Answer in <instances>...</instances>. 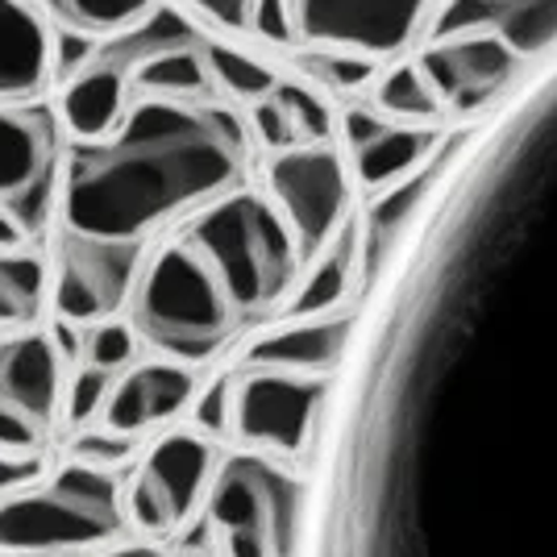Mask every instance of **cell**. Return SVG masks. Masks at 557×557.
<instances>
[{
    "mask_svg": "<svg viewBox=\"0 0 557 557\" xmlns=\"http://www.w3.org/2000/svg\"><path fill=\"white\" fill-rule=\"evenodd\" d=\"M429 212L337 404L308 557H557V59Z\"/></svg>",
    "mask_w": 557,
    "mask_h": 557,
    "instance_id": "cell-1",
    "label": "cell"
},
{
    "mask_svg": "<svg viewBox=\"0 0 557 557\" xmlns=\"http://www.w3.org/2000/svg\"><path fill=\"white\" fill-rule=\"evenodd\" d=\"M250 134L221 100H134L113 134L71 141L63 154V230L104 242H146L159 225L205 212L237 191Z\"/></svg>",
    "mask_w": 557,
    "mask_h": 557,
    "instance_id": "cell-2",
    "label": "cell"
},
{
    "mask_svg": "<svg viewBox=\"0 0 557 557\" xmlns=\"http://www.w3.org/2000/svg\"><path fill=\"white\" fill-rule=\"evenodd\" d=\"M129 325L146 346L159 349V358L196 367L230 346L246 325V312L233 304L209 258L180 233L141 267Z\"/></svg>",
    "mask_w": 557,
    "mask_h": 557,
    "instance_id": "cell-3",
    "label": "cell"
},
{
    "mask_svg": "<svg viewBox=\"0 0 557 557\" xmlns=\"http://www.w3.org/2000/svg\"><path fill=\"white\" fill-rule=\"evenodd\" d=\"M116 541H129V516L113 470L67 458L42 483L0 499V557H88Z\"/></svg>",
    "mask_w": 557,
    "mask_h": 557,
    "instance_id": "cell-4",
    "label": "cell"
},
{
    "mask_svg": "<svg viewBox=\"0 0 557 557\" xmlns=\"http://www.w3.org/2000/svg\"><path fill=\"white\" fill-rule=\"evenodd\" d=\"M184 237L212 262V271L225 278L233 304L250 317H262L283 304L300 271V242L275 209V200L258 191H230L200 212Z\"/></svg>",
    "mask_w": 557,
    "mask_h": 557,
    "instance_id": "cell-5",
    "label": "cell"
},
{
    "mask_svg": "<svg viewBox=\"0 0 557 557\" xmlns=\"http://www.w3.org/2000/svg\"><path fill=\"white\" fill-rule=\"evenodd\" d=\"M200 42L205 34L175 4H154L138 25L92 42L88 59L67 75L63 100H59V121L71 141H96L113 134L121 116L129 113V92L138 84L141 67L159 54L200 47Z\"/></svg>",
    "mask_w": 557,
    "mask_h": 557,
    "instance_id": "cell-6",
    "label": "cell"
},
{
    "mask_svg": "<svg viewBox=\"0 0 557 557\" xmlns=\"http://www.w3.org/2000/svg\"><path fill=\"white\" fill-rule=\"evenodd\" d=\"M300 504V479L278 458L255 449L225 454L205 508L216 557H292Z\"/></svg>",
    "mask_w": 557,
    "mask_h": 557,
    "instance_id": "cell-7",
    "label": "cell"
},
{
    "mask_svg": "<svg viewBox=\"0 0 557 557\" xmlns=\"http://www.w3.org/2000/svg\"><path fill=\"white\" fill-rule=\"evenodd\" d=\"M216 442L196 429H166L138 458L125 483L129 533L141 541H163L184 533L196 516H205L216 479Z\"/></svg>",
    "mask_w": 557,
    "mask_h": 557,
    "instance_id": "cell-8",
    "label": "cell"
},
{
    "mask_svg": "<svg viewBox=\"0 0 557 557\" xmlns=\"http://www.w3.org/2000/svg\"><path fill=\"white\" fill-rule=\"evenodd\" d=\"M63 154V121L50 104H0V212L25 237H38L50 225Z\"/></svg>",
    "mask_w": 557,
    "mask_h": 557,
    "instance_id": "cell-9",
    "label": "cell"
},
{
    "mask_svg": "<svg viewBox=\"0 0 557 557\" xmlns=\"http://www.w3.org/2000/svg\"><path fill=\"white\" fill-rule=\"evenodd\" d=\"M141 242H104L59 233V250L50 262V308L71 325H104L134 300L141 267Z\"/></svg>",
    "mask_w": 557,
    "mask_h": 557,
    "instance_id": "cell-10",
    "label": "cell"
},
{
    "mask_svg": "<svg viewBox=\"0 0 557 557\" xmlns=\"http://www.w3.org/2000/svg\"><path fill=\"white\" fill-rule=\"evenodd\" d=\"M329 379L283 371L233 374V433L267 458H304L325 412Z\"/></svg>",
    "mask_w": 557,
    "mask_h": 557,
    "instance_id": "cell-11",
    "label": "cell"
},
{
    "mask_svg": "<svg viewBox=\"0 0 557 557\" xmlns=\"http://www.w3.org/2000/svg\"><path fill=\"white\" fill-rule=\"evenodd\" d=\"M267 187L275 209L300 242L304 258H321L346 230L349 180L333 146H292L267 166Z\"/></svg>",
    "mask_w": 557,
    "mask_h": 557,
    "instance_id": "cell-12",
    "label": "cell"
},
{
    "mask_svg": "<svg viewBox=\"0 0 557 557\" xmlns=\"http://www.w3.org/2000/svg\"><path fill=\"white\" fill-rule=\"evenodd\" d=\"M429 4L433 0H287V13L304 47L383 59L417 38Z\"/></svg>",
    "mask_w": 557,
    "mask_h": 557,
    "instance_id": "cell-13",
    "label": "cell"
},
{
    "mask_svg": "<svg viewBox=\"0 0 557 557\" xmlns=\"http://www.w3.org/2000/svg\"><path fill=\"white\" fill-rule=\"evenodd\" d=\"M417 63L433 92L442 96V104L454 113H474L508 88L524 59L491 34H462L449 42H429Z\"/></svg>",
    "mask_w": 557,
    "mask_h": 557,
    "instance_id": "cell-14",
    "label": "cell"
},
{
    "mask_svg": "<svg viewBox=\"0 0 557 557\" xmlns=\"http://www.w3.org/2000/svg\"><path fill=\"white\" fill-rule=\"evenodd\" d=\"M196 395H200V379L191 367L171 362V358H146L113 383V395L100 420L109 433L146 442L150 433L171 429L184 412H191Z\"/></svg>",
    "mask_w": 557,
    "mask_h": 557,
    "instance_id": "cell-15",
    "label": "cell"
},
{
    "mask_svg": "<svg viewBox=\"0 0 557 557\" xmlns=\"http://www.w3.org/2000/svg\"><path fill=\"white\" fill-rule=\"evenodd\" d=\"M491 34L520 59L557 50V0H445L429 25L433 42Z\"/></svg>",
    "mask_w": 557,
    "mask_h": 557,
    "instance_id": "cell-16",
    "label": "cell"
},
{
    "mask_svg": "<svg viewBox=\"0 0 557 557\" xmlns=\"http://www.w3.org/2000/svg\"><path fill=\"white\" fill-rule=\"evenodd\" d=\"M63 354L54 346L50 333L25 329L0 342V399L22 408L25 417L54 424L63 417V395H67V374H63Z\"/></svg>",
    "mask_w": 557,
    "mask_h": 557,
    "instance_id": "cell-17",
    "label": "cell"
},
{
    "mask_svg": "<svg viewBox=\"0 0 557 557\" xmlns=\"http://www.w3.org/2000/svg\"><path fill=\"white\" fill-rule=\"evenodd\" d=\"M354 337V317L333 312L317 321H292V325L262 333L258 342L242 354V371H283V374H308V379H329L342 367Z\"/></svg>",
    "mask_w": 557,
    "mask_h": 557,
    "instance_id": "cell-18",
    "label": "cell"
},
{
    "mask_svg": "<svg viewBox=\"0 0 557 557\" xmlns=\"http://www.w3.org/2000/svg\"><path fill=\"white\" fill-rule=\"evenodd\" d=\"M54 71V38L34 0H0V104H29Z\"/></svg>",
    "mask_w": 557,
    "mask_h": 557,
    "instance_id": "cell-19",
    "label": "cell"
},
{
    "mask_svg": "<svg viewBox=\"0 0 557 557\" xmlns=\"http://www.w3.org/2000/svg\"><path fill=\"white\" fill-rule=\"evenodd\" d=\"M445 159H449V146H445V154H437L433 163H424L417 175L392 184L371 205L367 225H362V242H358V278H362L367 287L379 278L383 262L392 255V246L399 242V233L408 230V221L420 212V205L433 196V187H437V180H442V171H445Z\"/></svg>",
    "mask_w": 557,
    "mask_h": 557,
    "instance_id": "cell-20",
    "label": "cell"
},
{
    "mask_svg": "<svg viewBox=\"0 0 557 557\" xmlns=\"http://www.w3.org/2000/svg\"><path fill=\"white\" fill-rule=\"evenodd\" d=\"M354 262H358V233H354V225H346L342 237H337L325 255L312 262V271L300 278L296 296L283 304V317H287V321H317V317H333L349 296Z\"/></svg>",
    "mask_w": 557,
    "mask_h": 557,
    "instance_id": "cell-21",
    "label": "cell"
},
{
    "mask_svg": "<svg viewBox=\"0 0 557 557\" xmlns=\"http://www.w3.org/2000/svg\"><path fill=\"white\" fill-rule=\"evenodd\" d=\"M437 129H417V125H392L379 141L354 154V171L362 187H387L417 175L424 163H433Z\"/></svg>",
    "mask_w": 557,
    "mask_h": 557,
    "instance_id": "cell-22",
    "label": "cell"
},
{
    "mask_svg": "<svg viewBox=\"0 0 557 557\" xmlns=\"http://www.w3.org/2000/svg\"><path fill=\"white\" fill-rule=\"evenodd\" d=\"M50 267L34 250H0V329H29L47 304Z\"/></svg>",
    "mask_w": 557,
    "mask_h": 557,
    "instance_id": "cell-23",
    "label": "cell"
},
{
    "mask_svg": "<svg viewBox=\"0 0 557 557\" xmlns=\"http://www.w3.org/2000/svg\"><path fill=\"white\" fill-rule=\"evenodd\" d=\"M54 25H63L71 38H113L121 29L138 25L159 0H34Z\"/></svg>",
    "mask_w": 557,
    "mask_h": 557,
    "instance_id": "cell-24",
    "label": "cell"
},
{
    "mask_svg": "<svg viewBox=\"0 0 557 557\" xmlns=\"http://www.w3.org/2000/svg\"><path fill=\"white\" fill-rule=\"evenodd\" d=\"M212 88V75L205 67V54L200 47L187 50H171V54H159L141 67L138 84H134V100H146V96H163V100H205Z\"/></svg>",
    "mask_w": 557,
    "mask_h": 557,
    "instance_id": "cell-25",
    "label": "cell"
},
{
    "mask_svg": "<svg viewBox=\"0 0 557 557\" xmlns=\"http://www.w3.org/2000/svg\"><path fill=\"white\" fill-rule=\"evenodd\" d=\"M200 54H205V67H209L212 79H216L225 92L237 96V100H250V104L271 100L275 88L283 84L267 63H258L255 54H242V50L225 47V42L205 38V42H200Z\"/></svg>",
    "mask_w": 557,
    "mask_h": 557,
    "instance_id": "cell-26",
    "label": "cell"
},
{
    "mask_svg": "<svg viewBox=\"0 0 557 557\" xmlns=\"http://www.w3.org/2000/svg\"><path fill=\"white\" fill-rule=\"evenodd\" d=\"M374 100H379L383 113L399 116V121H433L445 109L442 96L433 92V84L424 79L420 63H399V67L387 71L374 88Z\"/></svg>",
    "mask_w": 557,
    "mask_h": 557,
    "instance_id": "cell-27",
    "label": "cell"
},
{
    "mask_svg": "<svg viewBox=\"0 0 557 557\" xmlns=\"http://www.w3.org/2000/svg\"><path fill=\"white\" fill-rule=\"evenodd\" d=\"M275 100L283 104V113L292 116V125H296L300 141H308V146H325L329 134H333V113H329V104L321 100V96L312 92V88H304V84H278Z\"/></svg>",
    "mask_w": 557,
    "mask_h": 557,
    "instance_id": "cell-28",
    "label": "cell"
},
{
    "mask_svg": "<svg viewBox=\"0 0 557 557\" xmlns=\"http://www.w3.org/2000/svg\"><path fill=\"white\" fill-rule=\"evenodd\" d=\"M138 333L125 321H104V325H92V333L84 337V367H96L104 374L125 371L138 354Z\"/></svg>",
    "mask_w": 557,
    "mask_h": 557,
    "instance_id": "cell-29",
    "label": "cell"
},
{
    "mask_svg": "<svg viewBox=\"0 0 557 557\" xmlns=\"http://www.w3.org/2000/svg\"><path fill=\"white\" fill-rule=\"evenodd\" d=\"M300 67L321 79L337 92H358L374 79V59H362V54H337V50H312L304 54Z\"/></svg>",
    "mask_w": 557,
    "mask_h": 557,
    "instance_id": "cell-30",
    "label": "cell"
},
{
    "mask_svg": "<svg viewBox=\"0 0 557 557\" xmlns=\"http://www.w3.org/2000/svg\"><path fill=\"white\" fill-rule=\"evenodd\" d=\"M113 395V374L96 371V367H79L67 379V395H63V420L84 429L88 420L104 417V404Z\"/></svg>",
    "mask_w": 557,
    "mask_h": 557,
    "instance_id": "cell-31",
    "label": "cell"
},
{
    "mask_svg": "<svg viewBox=\"0 0 557 557\" xmlns=\"http://www.w3.org/2000/svg\"><path fill=\"white\" fill-rule=\"evenodd\" d=\"M138 449H141V442L121 437V433H109L104 424H100V429H84V433L67 445L71 462L96 466V470H113V474H116V466L134 462Z\"/></svg>",
    "mask_w": 557,
    "mask_h": 557,
    "instance_id": "cell-32",
    "label": "cell"
},
{
    "mask_svg": "<svg viewBox=\"0 0 557 557\" xmlns=\"http://www.w3.org/2000/svg\"><path fill=\"white\" fill-rule=\"evenodd\" d=\"M191 424L209 442H221L233 433V374H216L209 387H200L191 404Z\"/></svg>",
    "mask_w": 557,
    "mask_h": 557,
    "instance_id": "cell-33",
    "label": "cell"
},
{
    "mask_svg": "<svg viewBox=\"0 0 557 557\" xmlns=\"http://www.w3.org/2000/svg\"><path fill=\"white\" fill-rule=\"evenodd\" d=\"M50 429L38 424L34 417H25L22 408L4 404L0 399V454H22V458H34V454H47Z\"/></svg>",
    "mask_w": 557,
    "mask_h": 557,
    "instance_id": "cell-34",
    "label": "cell"
},
{
    "mask_svg": "<svg viewBox=\"0 0 557 557\" xmlns=\"http://www.w3.org/2000/svg\"><path fill=\"white\" fill-rule=\"evenodd\" d=\"M250 121H255V134H258V141H262V146L292 150V146L300 141L296 125H292V116L283 113V104H278L275 96H271V100H258L255 113H250Z\"/></svg>",
    "mask_w": 557,
    "mask_h": 557,
    "instance_id": "cell-35",
    "label": "cell"
},
{
    "mask_svg": "<svg viewBox=\"0 0 557 557\" xmlns=\"http://www.w3.org/2000/svg\"><path fill=\"white\" fill-rule=\"evenodd\" d=\"M50 474L47 454H34V458H22V454H0V499L17 495V491L42 483Z\"/></svg>",
    "mask_w": 557,
    "mask_h": 557,
    "instance_id": "cell-36",
    "label": "cell"
},
{
    "mask_svg": "<svg viewBox=\"0 0 557 557\" xmlns=\"http://www.w3.org/2000/svg\"><path fill=\"white\" fill-rule=\"evenodd\" d=\"M184 9L200 13L205 22L221 25V29H246L255 25V9L258 0H180Z\"/></svg>",
    "mask_w": 557,
    "mask_h": 557,
    "instance_id": "cell-37",
    "label": "cell"
},
{
    "mask_svg": "<svg viewBox=\"0 0 557 557\" xmlns=\"http://www.w3.org/2000/svg\"><path fill=\"white\" fill-rule=\"evenodd\" d=\"M387 129H392V121L371 113V109H346V113H342V138H346V146L354 154L367 150L371 141H379Z\"/></svg>",
    "mask_w": 557,
    "mask_h": 557,
    "instance_id": "cell-38",
    "label": "cell"
},
{
    "mask_svg": "<svg viewBox=\"0 0 557 557\" xmlns=\"http://www.w3.org/2000/svg\"><path fill=\"white\" fill-rule=\"evenodd\" d=\"M88 557H171V549H166V545H159V541L129 536V541H116V545L100 549V554H88Z\"/></svg>",
    "mask_w": 557,
    "mask_h": 557,
    "instance_id": "cell-39",
    "label": "cell"
},
{
    "mask_svg": "<svg viewBox=\"0 0 557 557\" xmlns=\"http://www.w3.org/2000/svg\"><path fill=\"white\" fill-rule=\"evenodd\" d=\"M25 242H29V237L13 225L4 212H0V250H25Z\"/></svg>",
    "mask_w": 557,
    "mask_h": 557,
    "instance_id": "cell-40",
    "label": "cell"
},
{
    "mask_svg": "<svg viewBox=\"0 0 557 557\" xmlns=\"http://www.w3.org/2000/svg\"><path fill=\"white\" fill-rule=\"evenodd\" d=\"M171 557H216L212 549H196V545H184V549H171Z\"/></svg>",
    "mask_w": 557,
    "mask_h": 557,
    "instance_id": "cell-41",
    "label": "cell"
}]
</instances>
